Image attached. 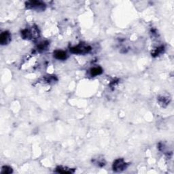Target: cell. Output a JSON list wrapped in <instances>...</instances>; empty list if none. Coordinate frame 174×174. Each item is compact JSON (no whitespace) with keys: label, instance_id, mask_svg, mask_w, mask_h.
Masks as SVG:
<instances>
[{"label":"cell","instance_id":"30bf717a","mask_svg":"<svg viewBox=\"0 0 174 174\" xmlns=\"http://www.w3.org/2000/svg\"><path fill=\"white\" fill-rule=\"evenodd\" d=\"M12 169L9 167V166H4L2 169L1 173L2 174H10L12 173Z\"/></svg>","mask_w":174,"mask_h":174},{"label":"cell","instance_id":"7a4b0ae2","mask_svg":"<svg viewBox=\"0 0 174 174\" xmlns=\"http://www.w3.org/2000/svg\"><path fill=\"white\" fill-rule=\"evenodd\" d=\"M91 47L90 46L84 45L83 44L74 46L70 48V52L73 54H84L89 53L91 50Z\"/></svg>","mask_w":174,"mask_h":174},{"label":"cell","instance_id":"9c48e42d","mask_svg":"<svg viewBox=\"0 0 174 174\" xmlns=\"http://www.w3.org/2000/svg\"><path fill=\"white\" fill-rule=\"evenodd\" d=\"M93 163H94L95 165H96L98 167H103L105 165V160L103 157H98L97 158H93V160H92Z\"/></svg>","mask_w":174,"mask_h":174},{"label":"cell","instance_id":"5b68a950","mask_svg":"<svg viewBox=\"0 0 174 174\" xmlns=\"http://www.w3.org/2000/svg\"><path fill=\"white\" fill-rule=\"evenodd\" d=\"M11 41V35L8 32H4L0 35V43L2 45H6Z\"/></svg>","mask_w":174,"mask_h":174},{"label":"cell","instance_id":"3957f363","mask_svg":"<svg viewBox=\"0 0 174 174\" xmlns=\"http://www.w3.org/2000/svg\"><path fill=\"white\" fill-rule=\"evenodd\" d=\"M26 8L28 9L35 10L37 11H43L45 10L46 5L40 1H29L25 3Z\"/></svg>","mask_w":174,"mask_h":174},{"label":"cell","instance_id":"ba28073f","mask_svg":"<svg viewBox=\"0 0 174 174\" xmlns=\"http://www.w3.org/2000/svg\"><path fill=\"white\" fill-rule=\"evenodd\" d=\"M103 73V69L100 67H95L93 68L90 69V74L93 77L97 76L98 75H100Z\"/></svg>","mask_w":174,"mask_h":174},{"label":"cell","instance_id":"52a82bcc","mask_svg":"<svg viewBox=\"0 0 174 174\" xmlns=\"http://www.w3.org/2000/svg\"><path fill=\"white\" fill-rule=\"evenodd\" d=\"M56 172L59 173H72L75 172L74 169L68 168L66 167H62V166H59L57 167L55 170Z\"/></svg>","mask_w":174,"mask_h":174},{"label":"cell","instance_id":"8fae6325","mask_svg":"<svg viewBox=\"0 0 174 174\" xmlns=\"http://www.w3.org/2000/svg\"><path fill=\"white\" fill-rule=\"evenodd\" d=\"M158 101H159L160 104H161L163 106H165V104H166V105L168 104V99L165 97H159L158 98Z\"/></svg>","mask_w":174,"mask_h":174},{"label":"cell","instance_id":"8992f818","mask_svg":"<svg viewBox=\"0 0 174 174\" xmlns=\"http://www.w3.org/2000/svg\"><path fill=\"white\" fill-rule=\"evenodd\" d=\"M54 57L58 60H66L67 58V54L63 50H57L54 52Z\"/></svg>","mask_w":174,"mask_h":174},{"label":"cell","instance_id":"6da1fadb","mask_svg":"<svg viewBox=\"0 0 174 174\" xmlns=\"http://www.w3.org/2000/svg\"><path fill=\"white\" fill-rule=\"evenodd\" d=\"M39 35V31L37 27H32L31 29H25L21 32V36L24 39H27V40H32V39H35L38 38Z\"/></svg>","mask_w":174,"mask_h":174},{"label":"cell","instance_id":"277c9868","mask_svg":"<svg viewBox=\"0 0 174 174\" xmlns=\"http://www.w3.org/2000/svg\"><path fill=\"white\" fill-rule=\"evenodd\" d=\"M128 167V164L124 161L123 158H118L114 162L112 168L113 170L116 172H121V171L126 169Z\"/></svg>","mask_w":174,"mask_h":174}]
</instances>
